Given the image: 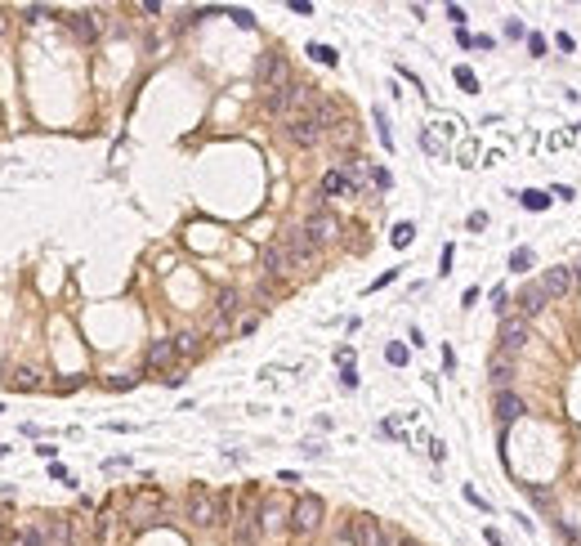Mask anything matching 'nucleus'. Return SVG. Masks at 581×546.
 <instances>
[{
  "instance_id": "1",
  "label": "nucleus",
  "mask_w": 581,
  "mask_h": 546,
  "mask_svg": "<svg viewBox=\"0 0 581 546\" xmlns=\"http://www.w3.org/2000/svg\"><path fill=\"white\" fill-rule=\"evenodd\" d=\"M318 103V86L309 81H290V86L264 94V112L277 117V121H295V117H309V108Z\"/></svg>"
},
{
  "instance_id": "2",
  "label": "nucleus",
  "mask_w": 581,
  "mask_h": 546,
  "mask_svg": "<svg viewBox=\"0 0 581 546\" xmlns=\"http://www.w3.org/2000/svg\"><path fill=\"white\" fill-rule=\"evenodd\" d=\"M184 515L197 528H215V524H224V519H228V497L201 488V483H192V488H188V502H184Z\"/></svg>"
},
{
  "instance_id": "3",
  "label": "nucleus",
  "mask_w": 581,
  "mask_h": 546,
  "mask_svg": "<svg viewBox=\"0 0 581 546\" xmlns=\"http://www.w3.org/2000/svg\"><path fill=\"white\" fill-rule=\"evenodd\" d=\"M161 519H166V497L156 488H139L126 502V524L130 528H152V524H161Z\"/></svg>"
},
{
  "instance_id": "4",
  "label": "nucleus",
  "mask_w": 581,
  "mask_h": 546,
  "mask_svg": "<svg viewBox=\"0 0 581 546\" xmlns=\"http://www.w3.org/2000/svg\"><path fill=\"white\" fill-rule=\"evenodd\" d=\"M322 515H326L322 497L305 493V497H300L295 506H290V533H300V538H309V533H318V528H322Z\"/></svg>"
},
{
  "instance_id": "5",
  "label": "nucleus",
  "mask_w": 581,
  "mask_h": 546,
  "mask_svg": "<svg viewBox=\"0 0 581 546\" xmlns=\"http://www.w3.org/2000/svg\"><path fill=\"white\" fill-rule=\"evenodd\" d=\"M349 542H354V546H398L394 533H385L380 519H371V515H354V524H349Z\"/></svg>"
},
{
  "instance_id": "6",
  "label": "nucleus",
  "mask_w": 581,
  "mask_h": 546,
  "mask_svg": "<svg viewBox=\"0 0 581 546\" xmlns=\"http://www.w3.org/2000/svg\"><path fill=\"white\" fill-rule=\"evenodd\" d=\"M255 77H260V86L269 90V94L282 90V86H290V63H286V54H264Z\"/></svg>"
},
{
  "instance_id": "7",
  "label": "nucleus",
  "mask_w": 581,
  "mask_h": 546,
  "mask_svg": "<svg viewBox=\"0 0 581 546\" xmlns=\"http://www.w3.org/2000/svg\"><path fill=\"white\" fill-rule=\"evenodd\" d=\"M282 247L295 256V269H309L313 256H318V247H313V238L305 233V224H300V228H286V233H282Z\"/></svg>"
},
{
  "instance_id": "8",
  "label": "nucleus",
  "mask_w": 581,
  "mask_h": 546,
  "mask_svg": "<svg viewBox=\"0 0 581 546\" xmlns=\"http://www.w3.org/2000/svg\"><path fill=\"white\" fill-rule=\"evenodd\" d=\"M305 233L313 238V247H331V242L340 238V220H335L331 211H318V215L305 220Z\"/></svg>"
},
{
  "instance_id": "9",
  "label": "nucleus",
  "mask_w": 581,
  "mask_h": 546,
  "mask_svg": "<svg viewBox=\"0 0 581 546\" xmlns=\"http://www.w3.org/2000/svg\"><path fill=\"white\" fill-rule=\"evenodd\" d=\"M260 533H264V528H260V502L251 497V502L237 511V546H255Z\"/></svg>"
},
{
  "instance_id": "10",
  "label": "nucleus",
  "mask_w": 581,
  "mask_h": 546,
  "mask_svg": "<svg viewBox=\"0 0 581 546\" xmlns=\"http://www.w3.org/2000/svg\"><path fill=\"white\" fill-rule=\"evenodd\" d=\"M264 273H269V278H290V273H295V256L282 247V238L264 247Z\"/></svg>"
},
{
  "instance_id": "11",
  "label": "nucleus",
  "mask_w": 581,
  "mask_h": 546,
  "mask_svg": "<svg viewBox=\"0 0 581 546\" xmlns=\"http://www.w3.org/2000/svg\"><path fill=\"white\" fill-rule=\"evenodd\" d=\"M528 341H532V336H528V318H505L501 323V354L514 358Z\"/></svg>"
},
{
  "instance_id": "12",
  "label": "nucleus",
  "mask_w": 581,
  "mask_h": 546,
  "mask_svg": "<svg viewBox=\"0 0 581 546\" xmlns=\"http://www.w3.org/2000/svg\"><path fill=\"white\" fill-rule=\"evenodd\" d=\"M514 305H519V318H537V313L550 305V296H546V287H541V282H528L523 291H519Z\"/></svg>"
},
{
  "instance_id": "13",
  "label": "nucleus",
  "mask_w": 581,
  "mask_h": 546,
  "mask_svg": "<svg viewBox=\"0 0 581 546\" xmlns=\"http://www.w3.org/2000/svg\"><path fill=\"white\" fill-rule=\"evenodd\" d=\"M286 139L295 143V148H313V143L322 139V130L313 126V117H295V121H286Z\"/></svg>"
},
{
  "instance_id": "14",
  "label": "nucleus",
  "mask_w": 581,
  "mask_h": 546,
  "mask_svg": "<svg viewBox=\"0 0 581 546\" xmlns=\"http://www.w3.org/2000/svg\"><path fill=\"white\" fill-rule=\"evenodd\" d=\"M41 538H45V546H72V519L67 515L41 519Z\"/></svg>"
},
{
  "instance_id": "15",
  "label": "nucleus",
  "mask_w": 581,
  "mask_h": 546,
  "mask_svg": "<svg viewBox=\"0 0 581 546\" xmlns=\"http://www.w3.org/2000/svg\"><path fill=\"white\" fill-rule=\"evenodd\" d=\"M309 117H313V126H318V130H335V126L345 121L340 103H335V99H322V94H318V103L309 108Z\"/></svg>"
},
{
  "instance_id": "16",
  "label": "nucleus",
  "mask_w": 581,
  "mask_h": 546,
  "mask_svg": "<svg viewBox=\"0 0 581 546\" xmlns=\"http://www.w3.org/2000/svg\"><path fill=\"white\" fill-rule=\"evenodd\" d=\"M573 282H577V269H568V264H554V269L541 278V287H546L550 300H554V296H568V291H573Z\"/></svg>"
},
{
  "instance_id": "17",
  "label": "nucleus",
  "mask_w": 581,
  "mask_h": 546,
  "mask_svg": "<svg viewBox=\"0 0 581 546\" xmlns=\"http://www.w3.org/2000/svg\"><path fill=\"white\" fill-rule=\"evenodd\" d=\"M282 524L290 528V511L277 502V497H264V502H260V528L273 533V528H282Z\"/></svg>"
},
{
  "instance_id": "18",
  "label": "nucleus",
  "mask_w": 581,
  "mask_h": 546,
  "mask_svg": "<svg viewBox=\"0 0 581 546\" xmlns=\"http://www.w3.org/2000/svg\"><path fill=\"white\" fill-rule=\"evenodd\" d=\"M488 381L496 385V394H501V390H510V381H514V358L496 349V354H492V363H488Z\"/></svg>"
},
{
  "instance_id": "19",
  "label": "nucleus",
  "mask_w": 581,
  "mask_h": 546,
  "mask_svg": "<svg viewBox=\"0 0 581 546\" xmlns=\"http://www.w3.org/2000/svg\"><path fill=\"white\" fill-rule=\"evenodd\" d=\"M175 358H179V354H175V341H152V345H148V358H143V363H148V372H166Z\"/></svg>"
},
{
  "instance_id": "20",
  "label": "nucleus",
  "mask_w": 581,
  "mask_h": 546,
  "mask_svg": "<svg viewBox=\"0 0 581 546\" xmlns=\"http://www.w3.org/2000/svg\"><path fill=\"white\" fill-rule=\"evenodd\" d=\"M318 193H322V197H354V184H349V175L335 166V171L322 175V188Z\"/></svg>"
},
{
  "instance_id": "21",
  "label": "nucleus",
  "mask_w": 581,
  "mask_h": 546,
  "mask_svg": "<svg viewBox=\"0 0 581 546\" xmlns=\"http://www.w3.org/2000/svg\"><path fill=\"white\" fill-rule=\"evenodd\" d=\"M72 22V32H76V41H99V32H103V22H99V14H72L67 18Z\"/></svg>"
},
{
  "instance_id": "22",
  "label": "nucleus",
  "mask_w": 581,
  "mask_h": 546,
  "mask_svg": "<svg viewBox=\"0 0 581 546\" xmlns=\"http://www.w3.org/2000/svg\"><path fill=\"white\" fill-rule=\"evenodd\" d=\"M496 417L501 421H514V417H523V398L510 394V390H501L496 394Z\"/></svg>"
},
{
  "instance_id": "23",
  "label": "nucleus",
  "mask_w": 581,
  "mask_h": 546,
  "mask_svg": "<svg viewBox=\"0 0 581 546\" xmlns=\"http://www.w3.org/2000/svg\"><path fill=\"white\" fill-rule=\"evenodd\" d=\"M241 309V296L237 291H220V305H215V318H224V323H233V313Z\"/></svg>"
},
{
  "instance_id": "24",
  "label": "nucleus",
  "mask_w": 581,
  "mask_h": 546,
  "mask_svg": "<svg viewBox=\"0 0 581 546\" xmlns=\"http://www.w3.org/2000/svg\"><path fill=\"white\" fill-rule=\"evenodd\" d=\"M171 341H175L179 358H192V354H197V345H201V336L197 332H179V336H171Z\"/></svg>"
},
{
  "instance_id": "25",
  "label": "nucleus",
  "mask_w": 581,
  "mask_h": 546,
  "mask_svg": "<svg viewBox=\"0 0 581 546\" xmlns=\"http://www.w3.org/2000/svg\"><path fill=\"white\" fill-rule=\"evenodd\" d=\"M519 202H523L528 211H546V206H550V197H546V193H537V188H528V193H523V197H519Z\"/></svg>"
},
{
  "instance_id": "26",
  "label": "nucleus",
  "mask_w": 581,
  "mask_h": 546,
  "mask_svg": "<svg viewBox=\"0 0 581 546\" xmlns=\"http://www.w3.org/2000/svg\"><path fill=\"white\" fill-rule=\"evenodd\" d=\"M309 58H318V63H326V67H331V63H335V58H340V54H335L331 45H309Z\"/></svg>"
},
{
  "instance_id": "27",
  "label": "nucleus",
  "mask_w": 581,
  "mask_h": 546,
  "mask_svg": "<svg viewBox=\"0 0 581 546\" xmlns=\"http://www.w3.org/2000/svg\"><path fill=\"white\" fill-rule=\"evenodd\" d=\"M331 135H335V143H354V139H358V130H354V121H349V117H345V121H340V126H335V130H331Z\"/></svg>"
},
{
  "instance_id": "28",
  "label": "nucleus",
  "mask_w": 581,
  "mask_h": 546,
  "mask_svg": "<svg viewBox=\"0 0 581 546\" xmlns=\"http://www.w3.org/2000/svg\"><path fill=\"white\" fill-rule=\"evenodd\" d=\"M456 86L474 94V90H479V77H474V72H469V67H456Z\"/></svg>"
},
{
  "instance_id": "29",
  "label": "nucleus",
  "mask_w": 581,
  "mask_h": 546,
  "mask_svg": "<svg viewBox=\"0 0 581 546\" xmlns=\"http://www.w3.org/2000/svg\"><path fill=\"white\" fill-rule=\"evenodd\" d=\"M528 264H532V251H528V247H519L514 256H510V269H514V273H523Z\"/></svg>"
},
{
  "instance_id": "30",
  "label": "nucleus",
  "mask_w": 581,
  "mask_h": 546,
  "mask_svg": "<svg viewBox=\"0 0 581 546\" xmlns=\"http://www.w3.org/2000/svg\"><path fill=\"white\" fill-rule=\"evenodd\" d=\"M411 238H416V228H411L407 220H403V224H398V228H394V247H407V242H411Z\"/></svg>"
},
{
  "instance_id": "31",
  "label": "nucleus",
  "mask_w": 581,
  "mask_h": 546,
  "mask_svg": "<svg viewBox=\"0 0 581 546\" xmlns=\"http://www.w3.org/2000/svg\"><path fill=\"white\" fill-rule=\"evenodd\" d=\"M385 358H389L394 368H403V363H407V345H398V341H394L389 349H385Z\"/></svg>"
},
{
  "instance_id": "32",
  "label": "nucleus",
  "mask_w": 581,
  "mask_h": 546,
  "mask_svg": "<svg viewBox=\"0 0 581 546\" xmlns=\"http://www.w3.org/2000/svg\"><path fill=\"white\" fill-rule=\"evenodd\" d=\"M54 14V9H45V5H27V18L32 22H41V18H50Z\"/></svg>"
},
{
  "instance_id": "33",
  "label": "nucleus",
  "mask_w": 581,
  "mask_h": 546,
  "mask_svg": "<svg viewBox=\"0 0 581 546\" xmlns=\"http://www.w3.org/2000/svg\"><path fill=\"white\" fill-rule=\"evenodd\" d=\"M14 385H18V390H32V385H36V372H18Z\"/></svg>"
},
{
  "instance_id": "34",
  "label": "nucleus",
  "mask_w": 581,
  "mask_h": 546,
  "mask_svg": "<svg viewBox=\"0 0 581 546\" xmlns=\"http://www.w3.org/2000/svg\"><path fill=\"white\" fill-rule=\"evenodd\" d=\"M228 18H237V22H241V27H255V18H251V14H246V9H228Z\"/></svg>"
},
{
  "instance_id": "35",
  "label": "nucleus",
  "mask_w": 581,
  "mask_h": 546,
  "mask_svg": "<svg viewBox=\"0 0 581 546\" xmlns=\"http://www.w3.org/2000/svg\"><path fill=\"white\" fill-rule=\"evenodd\" d=\"M371 184H376V188H389V171H380V166H376V171H371Z\"/></svg>"
},
{
  "instance_id": "36",
  "label": "nucleus",
  "mask_w": 581,
  "mask_h": 546,
  "mask_svg": "<svg viewBox=\"0 0 581 546\" xmlns=\"http://www.w3.org/2000/svg\"><path fill=\"white\" fill-rule=\"evenodd\" d=\"M528 50L532 54H546V36H528Z\"/></svg>"
},
{
  "instance_id": "37",
  "label": "nucleus",
  "mask_w": 581,
  "mask_h": 546,
  "mask_svg": "<svg viewBox=\"0 0 581 546\" xmlns=\"http://www.w3.org/2000/svg\"><path fill=\"white\" fill-rule=\"evenodd\" d=\"M447 18H452L456 27H461V22H465V9H461V5H447Z\"/></svg>"
},
{
  "instance_id": "38",
  "label": "nucleus",
  "mask_w": 581,
  "mask_h": 546,
  "mask_svg": "<svg viewBox=\"0 0 581 546\" xmlns=\"http://www.w3.org/2000/svg\"><path fill=\"white\" fill-rule=\"evenodd\" d=\"M398 546H420V542L416 538H398Z\"/></svg>"
},
{
  "instance_id": "39",
  "label": "nucleus",
  "mask_w": 581,
  "mask_h": 546,
  "mask_svg": "<svg viewBox=\"0 0 581 546\" xmlns=\"http://www.w3.org/2000/svg\"><path fill=\"white\" fill-rule=\"evenodd\" d=\"M0 546H9V533H5V524H0Z\"/></svg>"
},
{
  "instance_id": "40",
  "label": "nucleus",
  "mask_w": 581,
  "mask_h": 546,
  "mask_svg": "<svg viewBox=\"0 0 581 546\" xmlns=\"http://www.w3.org/2000/svg\"><path fill=\"white\" fill-rule=\"evenodd\" d=\"M9 546H27V542H22V538H9Z\"/></svg>"
},
{
  "instance_id": "41",
  "label": "nucleus",
  "mask_w": 581,
  "mask_h": 546,
  "mask_svg": "<svg viewBox=\"0 0 581 546\" xmlns=\"http://www.w3.org/2000/svg\"><path fill=\"white\" fill-rule=\"evenodd\" d=\"M5 453H9V448H5V443H0V457H5Z\"/></svg>"
},
{
  "instance_id": "42",
  "label": "nucleus",
  "mask_w": 581,
  "mask_h": 546,
  "mask_svg": "<svg viewBox=\"0 0 581 546\" xmlns=\"http://www.w3.org/2000/svg\"><path fill=\"white\" fill-rule=\"evenodd\" d=\"M0 32H5V14H0Z\"/></svg>"
},
{
  "instance_id": "43",
  "label": "nucleus",
  "mask_w": 581,
  "mask_h": 546,
  "mask_svg": "<svg viewBox=\"0 0 581 546\" xmlns=\"http://www.w3.org/2000/svg\"><path fill=\"white\" fill-rule=\"evenodd\" d=\"M577 278H581V264H577Z\"/></svg>"
}]
</instances>
